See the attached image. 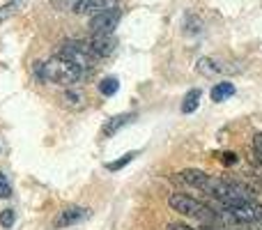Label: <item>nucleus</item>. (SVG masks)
Returning <instances> with one entry per match:
<instances>
[{"instance_id": "6e6552de", "label": "nucleus", "mask_w": 262, "mask_h": 230, "mask_svg": "<svg viewBox=\"0 0 262 230\" xmlns=\"http://www.w3.org/2000/svg\"><path fill=\"white\" fill-rule=\"evenodd\" d=\"M88 217H90V210H88V207H78V205H74V207L62 210V212H60L58 217L53 219V226H55V228H69V226H74V223H81V221H85Z\"/></svg>"}, {"instance_id": "39448f33", "label": "nucleus", "mask_w": 262, "mask_h": 230, "mask_svg": "<svg viewBox=\"0 0 262 230\" xmlns=\"http://www.w3.org/2000/svg\"><path fill=\"white\" fill-rule=\"evenodd\" d=\"M228 214H230L235 221L239 223H255V221H262V203L258 200H244V203L235 205V207H223Z\"/></svg>"}, {"instance_id": "9d476101", "label": "nucleus", "mask_w": 262, "mask_h": 230, "mask_svg": "<svg viewBox=\"0 0 262 230\" xmlns=\"http://www.w3.org/2000/svg\"><path fill=\"white\" fill-rule=\"evenodd\" d=\"M136 117V113H120V115H115V117H111L108 122L104 124V129H101V134L106 136V138H111V136H115L120 129H122L124 124H129L131 120Z\"/></svg>"}, {"instance_id": "2eb2a0df", "label": "nucleus", "mask_w": 262, "mask_h": 230, "mask_svg": "<svg viewBox=\"0 0 262 230\" xmlns=\"http://www.w3.org/2000/svg\"><path fill=\"white\" fill-rule=\"evenodd\" d=\"M136 154L138 152H127L124 157H120L118 161H111V163H106V171H111V173H115V171H120V168H124L127 163H131L136 159Z\"/></svg>"}, {"instance_id": "a211bd4d", "label": "nucleus", "mask_w": 262, "mask_h": 230, "mask_svg": "<svg viewBox=\"0 0 262 230\" xmlns=\"http://www.w3.org/2000/svg\"><path fill=\"white\" fill-rule=\"evenodd\" d=\"M64 101H67V106H72V109H81V106H83V95L67 90V92H64Z\"/></svg>"}, {"instance_id": "0eeeda50", "label": "nucleus", "mask_w": 262, "mask_h": 230, "mask_svg": "<svg viewBox=\"0 0 262 230\" xmlns=\"http://www.w3.org/2000/svg\"><path fill=\"white\" fill-rule=\"evenodd\" d=\"M180 180L184 182V184L193 186V189L205 191V194H209V189H212V184H214V177L207 175L205 171H198V168H186V171H182Z\"/></svg>"}, {"instance_id": "5701e85b", "label": "nucleus", "mask_w": 262, "mask_h": 230, "mask_svg": "<svg viewBox=\"0 0 262 230\" xmlns=\"http://www.w3.org/2000/svg\"><path fill=\"white\" fill-rule=\"evenodd\" d=\"M253 150L258 154H262V134H255L253 136Z\"/></svg>"}, {"instance_id": "4be33fe9", "label": "nucleus", "mask_w": 262, "mask_h": 230, "mask_svg": "<svg viewBox=\"0 0 262 230\" xmlns=\"http://www.w3.org/2000/svg\"><path fill=\"white\" fill-rule=\"evenodd\" d=\"M166 230H195V228L186 226V223H180V221H175V223H168V228H166Z\"/></svg>"}, {"instance_id": "dca6fc26", "label": "nucleus", "mask_w": 262, "mask_h": 230, "mask_svg": "<svg viewBox=\"0 0 262 230\" xmlns=\"http://www.w3.org/2000/svg\"><path fill=\"white\" fill-rule=\"evenodd\" d=\"M200 26H203V21H200L195 14H186V23H184V32H186V35H198Z\"/></svg>"}, {"instance_id": "aec40b11", "label": "nucleus", "mask_w": 262, "mask_h": 230, "mask_svg": "<svg viewBox=\"0 0 262 230\" xmlns=\"http://www.w3.org/2000/svg\"><path fill=\"white\" fill-rule=\"evenodd\" d=\"M9 196H12V189L7 184V177L0 173V198H9Z\"/></svg>"}, {"instance_id": "f257e3e1", "label": "nucleus", "mask_w": 262, "mask_h": 230, "mask_svg": "<svg viewBox=\"0 0 262 230\" xmlns=\"http://www.w3.org/2000/svg\"><path fill=\"white\" fill-rule=\"evenodd\" d=\"M37 74H39L41 81H49V83H55V86H62V88H69V86H76L78 81L83 78V72L78 67H74L72 62L62 58H51L49 62H37Z\"/></svg>"}, {"instance_id": "6ab92c4d", "label": "nucleus", "mask_w": 262, "mask_h": 230, "mask_svg": "<svg viewBox=\"0 0 262 230\" xmlns=\"http://www.w3.org/2000/svg\"><path fill=\"white\" fill-rule=\"evenodd\" d=\"M219 159H221V163H223V166H235V163L239 161V157H237L235 152H223Z\"/></svg>"}, {"instance_id": "4468645a", "label": "nucleus", "mask_w": 262, "mask_h": 230, "mask_svg": "<svg viewBox=\"0 0 262 230\" xmlns=\"http://www.w3.org/2000/svg\"><path fill=\"white\" fill-rule=\"evenodd\" d=\"M118 88H120V83H118V78L115 76H106V78H101L99 81V92L104 97H113L115 92H118Z\"/></svg>"}, {"instance_id": "ddd939ff", "label": "nucleus", "mask_w": 262, "mask_h": 230, "mask_svg": "<svg viewBox=\"0 0 262 230\" xmlns=\"http://www.w3.org/2000/svg\"><path fill=\"white\" fill-rule=\"evenodd\" d=\"M200 97H203V92L198 90V88H193V90H189L184 95V99H182V113H193V111H198V104H200Z\"/></svg>"}, {"instance_id": "9b49d317", "label": "nucleus", "mask_w": 262, "mask_h": 230, "mask_svg": "<svg viewBox=\"0 0 262 230\" xmlns=\"http://www.w3.org/2000/svg\"><path fill=\"white\" fill-rule=\"evenodd\" d=\"M212 99L214 101H226V99H230L232 95H235V83H230V81H221V83H216V86L212 88Z\"/></svg>"}, {"instance_id": "f3484780", "label": "nucleus", "mask_w": 262, "mask_h": 230, "mask_svg": "<svg viewBox=\"0 0 262 230\" xmlns=\"http://www.w3.org/2000/svg\"><path fill=\"white\" fill-rule=\"evenodd\" d=\"M14 221H16V214H14V210H3V212H0V226H3L5 230L12 228Z\"/></svg>"}, {"instance_id": "b1692460", "label": "nucleus", "mask_w": 262, "mask_h": 230, "mask_svg": "<svg viewBox=\"0 0 262 230\" xmlns=\"http://www.w3.org/2000/svg\"><path fill=\"white\" fill-rule=\"evenodd\" d=\"M200 230H216V228H200Z\"/></svg>"}, {"instance_id": "1a4fd4ad", "label": "nucleus", "mask_w": 262, "mask_h": 230, "mask_svg": "<svg viewBox=\"0 0 262 230\" xmlns=\"http://www.w3.org/2000/svg\"><path fill=\"white\" fill-rule=\"evenodd\" d=\"M118 7V0H76L74 12L76 14H99L104 9Z\"/></svg>"}, {"instance_id": "20e7f679", "label": "nucleus", "mask_w": 262, "mask_h": 230, "mask_svg": "<svg viewBox=\"0 0 262 230\" xmlns=\"http://www.w3.org/2000/svg\"><path fill=\"white\" fill-rule=\"evenodd\" d=\"M120 18H122V12H120L118 7L104 9V12H99V14H92V18H90L92 35H113Z\"/></svg>"}, {"instance_id": "412c9836", "label": "nucleus", "mask_w": 262, "mask_h": 230, "mask_svg": "<svg viewBox=\"0 0 262 230\" xmlns=\"http://www.w3.org/2000/svg\"><path fill=\"white\" fill-rule=\"evenodd\" d=\"M16 5H18V0H12V3H7V5H5V7L0 9V21H5V16H7V14L12 12V9L16 7Z\"/></svg>"}, {"instance_id": "7ed1b4c3", "label": "nucleus", "mask_w": 262, "mask_h": 230, "mask_svg": "<svg viewBox=\"0 0 262 230\" xmlns=\"http://www.w3.org/2000/svg\"><path fill=\"white\" fill-rule=\"evenodd\" d=\"M58 58L72 62L74 67H78L83 74L95 69V55H92L90 51H88V46L81 44V41H72V39L62 41L58 49Z\"/></svg>"}, {"instance_id": "423d86ee", "label": "nucleus", "mask_w": 262, "mask_h": 230, "mask_svg": "<svg viewBox=\"0 0 262 230\" xmlns=\"http://www.w3.org/2000/svg\"><path fill=\"white\" fill-rule=\"evenodd\" d=\"M85 46L95 58H108V55H113L118 41H115L113 35H92L90 39L85 41Z\"/></svg>"}, {"instance_id": "f8f14e48", "label": "nucleus", "mask_w": 262, "mask_h": 230, "mask_svg": "<svg viewBox=\"0 0 262 230\" xmlns=\"http://www.w3.org/2000/svg\"><path fill=\"white\" fill-rule=\"evenodd\" d=\"M195 69H198L203 76H216V74L223 72V67L214 58H200L198 62H195Z\"/></svg>"}, {"instance_id": "f03ea898", "label": "nucleus", "mask_w": 262, "mask_h": 230, "mask_svg": "<svg viewBox=\"0 0 262 230\" xmlns=\"http://www.w3.org/2000/svg\"><path fill=\"white\" fill-rule=\"evenodd\" d=\"M168 205H170L175 212L184 214V217H191V219H200V221H212L214 219L212 207L189 194H170Z\"/></svg>"}]
</instances>
